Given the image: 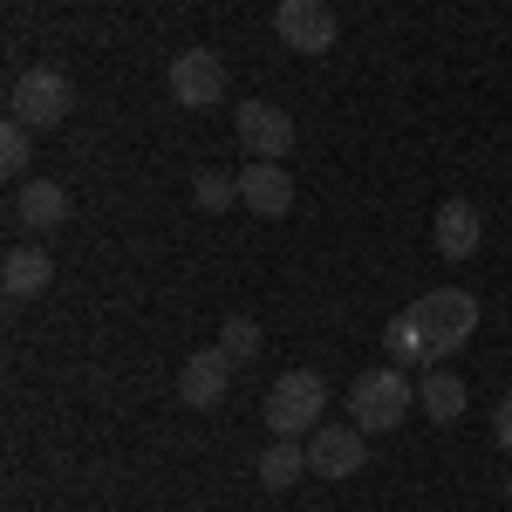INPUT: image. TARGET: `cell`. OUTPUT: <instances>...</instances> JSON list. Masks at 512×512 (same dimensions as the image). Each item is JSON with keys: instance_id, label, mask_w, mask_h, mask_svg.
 I'll return each instance as SVG.
<instances>
[{"instance_id": "cell-4", "label": "cell", "mask_w": 512, "mask_h": 512, "mask_svg": "<svg viewBox=\"0 0 512 512\" xmlns=\"http://www.w3.org/2000/svg\"><path fill=\"white\" fill-rule=\"evenodd\" d=\"M69 110H76V82L62 69H21L14 89H7V117L28 123V130H55Z\"/></svg>"}, {"instance_id": "cell-21", "label": "cell", "mask_w": 512, "mask_h": 512, "mask_svg": "<svg viewBox=\"0 0 512 512\" xmlns=\"http://www.w3.org/2000/svg\"><path fill=\"white\" fill-rule=\"evenodd\" d=\"M506 506H512V478H506Z\"/></svg>"}, {"instance_id": "cell-10", "label": "cell", "mask_w": 512, "mask_h": 512, "mask_svg": "<svg viewBox=\"0 0 512 512\" xmlns=\"http://www.w3.org/2000/svg\"><path fill=\"white\" fill-rule=\"evenodd\" d=\"M239 205L260 212V219H287L294 212V178L267 158H246V171H239Z\"/></svg>"}, {"instance_id": "cell-3", "label": "cell", "mask_w": 512, "mask_h": 512, "mask_svg": "<svg viewBox=\"0 0 512 512\" xmlns=\"http://www.w3.org/2000/svg\"><path fill=\"white\" fill-rule=\"evenodd\" d=\"M321 410H328V383L321 369H287L267 390V431L274 437H315Z\"/></svg>"}, {"instance_id": "cell-17", "label": "cell", "mask_w": 512, "mask_h": 512, "mask_svg": "<svg viewBox=\"0 0 512 512\" xmlns=\"http://www.w3.org/2000/svg\"><path fill=\"white\" fill-rule=\"evenodd\" d=\"M192 205L198 212H233L239 205V171H198L192 178Z\"/></svg>"}, {"instance_id": "cell-16", "label": "cell", "mask_w": 512, "mask_h": 512, "mask_svg": "<svg viewBox=\"0 0 512 512\" xmlns=\"http://www.w3.org/2000/svg\"><path fill=\"white\" fill-rule=\"evenodd\" d=\"M383 355H390L396 369H431L437 355L431 342H424V328H417V315L403 308V315H390V328H383Z\"/></svg>"}, {"instance_id": "cell-12", "label": "cell", "mask_w": 512, "mask_h": 512, "mask_svg": "<svg viewBox=\"0 0 512 512\" xmlns=\"http://www.w3.org/2000/svg\"><path fill=\"white\" fill-rule=\"evenodd\" d=\"M69 219V192L55 185V178H28L21 192H14V226L21 233H55Z\"/></svg>"}, {"instance_id": "cell-9", "label": "cell", "mask_w": 512, "mask_h": 512, "mask_svg": "<svg viewBox=\"0 0 512 512\" xmlns=\"http://www.w3.org/2000/svg\"><path fill=\"white\" fill-rule=\"evenodd\" d=\"M233 355L226 349H198V355H185L178 362V396L192 403V410H219L226 403V390H233Z\"/></svg>"}, {"instance_id": "cell-7", "label": "cell", "mask_w": 512, "mask_h": 512, "mask_svg": "<svg viewBox=\"0 0 512 512\" xmlns=\"http://www.w3.org/2000/svg\"><path fill=\"white\" fill-rule=\"evenodd\" d=\"M362 465H369L362 424H315V437H308V472L315 478H355Z\"/></svg>"}, {"instance_id": "cell-8", "label": "cell", "mask_w": 512, "mask_h": 512, "mask_svg": "<svg viewBox=\"0 0 512 512\" xmlns=\"http://www.w3.org/2000/svg\"><path fill=\"white\" fill-rule=\"evenodd\" d=\"M171 96H178L185 110H212V103L226 96V62H219L212 48H185V55H171Z\"/></svg>"}, {"instance_id": "cell-18", "label": "cell", "mask_w": 512, "mask_h": 512, "mask_svg": "<svg viewBox=\"0 0 512 512\" xmlns=\"http://www.w3.org/2000/svg\"><path fill=\"white\" fill-rule=\"evenodd\" d=\"M260 342H267V335H260V321H253V315H226V328H219V349L233 355V362H253V355H260Z\"/></svg>"}, {"instance_id": "cell-6", "label": "cell", "mask_w": 512, "mask_h": 512, "mask_svg": "<svg viewBox=\"0 0 512 512\" xmlns=\"http://www.w3.org/2000/svg\"><path fill=\"white\" fill-rule=\"evenodd\" d=\"M233 130H239V151L246 158H267V164H280L287 151H294V117L280 110V103H239V117H233Z\"/></svg>"}, {"instance_id": "cell-1", "label": "cell", "mask_w": 512, "mask_h": 512, "mask_svg": "<svg viewBox=\"0 0 512 512\" xmlns=\"http://www.w3.org/2000/svg\"><path fill=\"white\" fill-rule=\"evenodd\" d=\"M417 410V376L410 369H362L349 383V424H362V431H396L403 417Z\"/></svg>"}, {"instance_id": "cell-11", "label": "cell", "mask_w": 512, "mask_h": 512, "mask_svg": "<svg viewBox=\"0 0 512 512\" xmlns=\"http://www.w3.org/2000/svg\"><path fill=\"white\" fill-rule=\"evenodd\" d=\"M478 239H485L478 205H472V198H444V205H437V219H431V246L444 253V260H472Z\"/></svg>"}, {"instance_id": "cell-15", "label": "cell", "mask_w": 512, "mask_h": 512, "mask_svg": "<svg viewBox=\"0 0 512 512\" xmlns=\"http://www.w3.org/2000/svg\"><path fill=\"white\" fill-rule=\"evenodd\" d=\"M308 478V437H274L267 451H260V485L267 492H287V485H301Z\"/></svg>"}, {"instance_id": "cell-13", "label": "cell", "mask_w": 512, "mask_h": 512, "mask_svg": "<svg viewBox=\"0 0 512 512\" xmlns=\"http://www.w3.org/2000/svg\"><path fill=\"white\" fill-rule=\"evenodd\" d=\"M48 280H55V260H48L41 246H14V253L0 260V287H7V301H35V294H48Z\"/></svg>"}, {"instance_id": "cell-19", "label": "cell", "mask_w": 512, "mask_h": 512, "mask_svg": "<svg viewBox=\"0 0 512 512\" xmlns=\"http://www.w3.org/2000/svg\"><path fill=\"white\" fill-rule=\"evenodd\" d=\"M28 151H35V130L7 117V130H0V164H7V171H28Z\"/></svg>"}, {"instance_id": "cell-5", "label": "cell", "mask_w": 512, "mask_h": 512, "mask_svg": "<svg viewBox=\"0 0 512 512\" xmlns=\"http://www.w3.org/2000/svg\"><path fill=\"white\" fill-rule=\"evenodd\" d=\"M274 35L294 48V55H328L342 28H335V7L328 0H280L274 7Z\"/></svg>"}, {"instance_id": "cell-20", "label": "cell", "mask_w": 512, "mask_h": 512, "mask_svg": "<svg viewBox=\"0 0 512 512\" xmlns=\"http://www.w3.org/2000/svg\"><path fill=\"white\" fill-rule=\"evenodd\" d=\"M492 437H499V444L512 451V390L499 396V410H492Z\"/></svg>"}, {"instance_id": "cell-2", "label": "cell", "mask_w": 512, "mask_h": 512, "mask_svg": "<svg viewBox=\"0 0 512 512\" xmlns=\"http://www.w3.org/2000/svg\"><path fill=\"white\" fill-rule=\"evenodd\" d=\"M410 315H417V328H424L431 355L444 362V355H458L478 335V294H465V287H431Z\"/></svg>"}, {"instance_id": "cell-14", "label": "cell", "mask_w": 512, "mask_h": 512, "mask_svg": "<svg viewBox=\"0 0 512 512\" xmlns=\"http://www.w3.org/2000/svg\"><path fill=\"white\" fill-rule=\"evenodd\" d=\"M417 403H424L431 424H458L472 396H465V376H458V369H424V376H417Z\"/></svg>"}]
</instances>
